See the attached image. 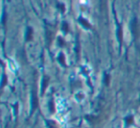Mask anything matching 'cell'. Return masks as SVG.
<instances>
[{
    "mask_svg": "<svg viewBox=\"0 0 140 128\" xmlns=\"http://www.w3.org/2000/svg\"><path fill=\"white\" fill-rule=\"evenodd\" d=\"M49 111H50V113L51 114H53L54 112H55V106H54V101L53 100H50V102H49Z\"/></svg>",
    "mask_w": 140,
    "mask_h": 128,
    "instance_id": "52a82bcc",
    "label": "cell"
},
{
    "mask_svg": "<svg viewBox=\"0 0 140 128\" xmlns=\"http://www.w3.org/2000/svg\"><path fill=\"white\" fill-rule=\"evenodd\" d=\"M32 33H33L32 28L28 27V28H27V31H26V41H27V42H28V41H31V39H32Z\"/></svg>",
    "mask_w": 140,
    "mask_h": 128,
    "instance_id": "5b68a950",
    "label": "cell"
},
{
    "mask_svg": "<svg viewBox=\"0 0 140 128\" xmlns=\"http://www.w3.org/2000/svg\"><path fill=\"white\" fill-rule=\"evenodd\" d=\"M48 82H49V78L47 77V76H44L43 77V80H42V86H41V92L42 93H44V90H45V88L47 87V85H48Z\"/></svg>",
    "mask_w": 140,
    "mask_h": 128,
    "instance_id": "277c9868",
    "label": "cell"
},
{
    "mask_svg": "<svg viewBox=\"0 0 140 128\" xmlns=\"http://www.w3.org/2000/svg\"><path fill=\"white\" fill-rule=\"evenodd\" d=\"M126 121H127V125H128L129 123H131L132 122V116H128L126 118Z\"/></svg>",
    "mask_w": 140,
    "mask_h": 128,
    "instance_id": "30bf717a",
    "label": "cell"
},
{
    "mask_svg": "<svg viewBox=\"0 0 140 128\" xmlns=\"http://www.w3.org/2000/svg\"><path fill=\"white\" fill-rule=\"evenodd\" d=\"M58 62L62 66H65V59H64V56H63L62 53H59V55H58Z\"/></svg>",
    "mask_w": 140,
    "mask_h": 128,
    "instance_id": "ba28073f",
    "label": "cell"
},
{
    "mask_svg": "<svg viewBox=\"0 0 140 128\" xmlns=\"http://www.w3.org/2000/svg\"><path fill=\"white\" fill-rule=\"evenodd\" d=\"M130 30H131V33H132V35H133V37L135 39H137L139 37V23H138L137 19L133 18L131 20V22H130Z\"/></svg>",
    "mask_w": 140,
    "mask_h": 128,
    "instance_id": "6da1fadb",
    "label": "cell"
},
{
    "mask_svg": "<svg viewBox=\"0 0 140 128\" xmlns=\"http://www.w3.org/2000/svg\"><path fill=\"white\" fill-rule=\"evenodd\" d=\"M58 8H60L61 12H63V11H64V5H63V4H61V5H60V4H58Z\"/></svg>",
    "mask_w": 140,
    "mask_h": 128,
    "instance_id": "7c38bea8",
    "label": "cell"
},
{
    "mask_svg": "<svg viewBox=\"0 0 140 128\" xmlns=\"http://www.w3.org/2000/svg\"><path fill=\"white\" fill-rule=\"evenodd\" d=\"M31 106H32V109H31V112L33 113L35 109L38 107V98H37V95L35 91L32 93V97H31Z\"/></svg>",
    "mask_w": 140,
    "mask_h": 128,
    "instance_id": "7a4b0ae2",
    "label": "cell"
},
{
    "mask_svg": "<svg viewBox=\"0 0 140 128\" xmlns=\"http://www.w3.org/2000/svg\"><path fill=\"white\" fill-rule=\"evenodd\" d=\"M105 85H107V84H108V79H109V76H108V75H107V76H106V75H105Z\"/></svg>",
    "mask_w": 140,
    "mask_h": 128,
    "instance_id": "4fadbf2b",
    "label": "cell"
},
{
    "mask_svg": "<svg viewBox=\"0 0 140 128\" xmlns=\"http://www.w3.org/2000/svg\"><path fill=\"white\" fill-rule=\"evenodd\" d=\"M61 29L63 30V31H65V32H68V30H69V28H68V24L67 22H62V26H61Z\"/></svg>",
    "mask_w": 140,
    "mask_h": 128,
    "instance_id": "9c48e42d",
    "label": "cell"
},
{
    "mask_svg": "<svg viewBox=\"0 0 140 128\" xmlns=\"http://www.w3.org/2000/svg\"><path fill=\"white\" fill-rule=\"evenodd\" d=\"M78 21L82 24L83 27H85V28H87V29L90 28V24H89V22H88L86 19H84V18H82V17H79Z\"/></svg>",
    "mask_w": 140,
    "mask_h": 128,
    "instance_id": "3957f363",
    "label": "cell"
},
{
    "mask_svg": "<svg viewBox=\"0 0 140 128\" xmlns=\"http://www.w3.org/2000/svg\"><path fill=\"white\" fill-rule=\"evenodd\" d=\"M117 37H118L119 43H122V29H121V26L118 27V30H117Z\"/></svg>",
    "mask_w": 140,
    "mask_h": 128,
    "instance_id": "8992f818",
    "label": "cell"
},
{
    "mask_svg": "<svg viewBox=\"0 0 140 128\" xmlns=\"http://www.w3.org/2000/svg\"><path fill=\"white\" fill-rule=\"evenodd\" d=\"M5 83H6V77H5V75H3V78H2V87H4V85H5Z\"/></svg>",
    "mask_w": 140,
    "mask_h": 128,
    "instance_id": "8fae6325",
    "label": "cell"
}]
</instances>
